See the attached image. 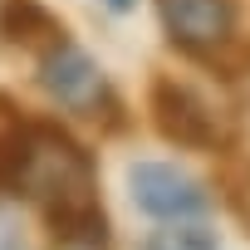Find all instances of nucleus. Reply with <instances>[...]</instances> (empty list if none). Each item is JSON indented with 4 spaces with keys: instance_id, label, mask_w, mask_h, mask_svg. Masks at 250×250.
I'll return each mask as SVG.
<instances>
[{
    "instance_id": "nucleus-1",
    "label": "nucleus",
    "mask_w": 250,
    "mask_h": 250,
    "mask_svg": "<svg viewBox=\"0 0 250 250\" xmlns=\"http://www.w3.org/2000/svg\"><path fill=\"white\" fill-rule=\"evenodd\" d=\"M20 143H25L20 191L44 201L54 235L69 240V245H103L108 230H103V211H98V196H93L88 157L64 133H49V128H25Z\"/></svg>"
},
{
    "instance_id": "nucleus-2",
    "label": "nucleus",
    "mask_w": 250,
    "mask_h": 250,
    "mask_svg": "<svg viewBox=\"0 0 250 250\" xmlns=\"http://www.w3.org/2000/svg\"><path fill=\"white\" fill-rule=\"evenodd\" d=\"M128 187H133V201L147 216H162V221H187V216H201L206 211L201 182H191L187 172H177L167 162H133Z\"/></svg>"
},
{
    "instance_id": "nucleus-3",
    "label": "nucleus",
    "mask_w": 250,
    "mask_h": 250,
    "mask_svg": "<svg viewBox=\"0 0 250 250\" xmlns=\"http://www.w3.org/2000/svg\"><path fill=\"white\" fill-rule=\"evenodd\" d=\"M162 5V25L182 49H216L230 40L235 25V5L230 0H157Z\"/></svg>"
},
{
    "instance_id": "nucleus-4",
    "label": "nucleus",
    "mask_w": 250,
    "mask_h": 250,
    "mask_svg": "<svg viewBox=\"0 0 250 250\" xmlns=\"http://www.w3.org/2000/svg\"><path fill=\"white\" fill-rule=\"evenodd\" d=\"M152 113H157L162 138H172V143H182V147H211V143H216V123H211L206 103H201L191 88L172 83V79H162V83L152 88Z\"/></svg>"
},
{
    "instance_id": "nucleus-5",
    "label": "nucleus",
    "mask_w": 250,
    "mask_h": 250,
    "mask_svg": "<svg viewBox=\"0 0 250 250\" xmlns=\"http://www.w3.org/2000/svg\"><path fill=\"white\" fill-rule=\"evenodd\" d=\"M44 88H49L59 103L83 108V103L98 98L103 83H98V69H93V59H88L83 49H74V44H54L49 59H44Z\"/></svg>"
},
{
    "instance_id": "nucleus-6",
    "label": "nucleus",
    "mask_w": 250,
    "mask_h": 250,
    "mask_svg": "<svg viewBox=\"0 0 250 250\" xmlns=\"http://www.w3.org/2000/svg\"><path fill=\"white\" fill-rule=\"evenodd\" d=\"M0 30H5V40H15V44H35V40L64 44V30L35 5V0H5V5H0Z\"/></svg>"
},
{
    "instance_id": "nucleus-7",
    "label": "nucleus",
    "mask_w": 250,
    "mask_h": 250,
    "mask_svg": "<svg viewBox=\"0 0 250 250\" xmlns=\"http://www.w3.org/2000/svg\"><path fill=\"white\" fill-rule=\"evenodd\" d=\"M143 250H216V235L206 226H187V221H172L162 230H152L143 240Z\"/></svg>"
},
{
    "instance_id": "nucleus-8",
    "label": "nucleus",
    "mask_w": 250,
    "mask_h": 250,
    "mask_svg": "<svg viewBox=\"0 0 250 250\" xmlns=\"http://www.w3.org/2000/svg\"><path fill=\"white\" fill-rule=\"evenodd\" d=\"M108 5H113V10H133V0H108Z\"/></svg>"
}]
</instances>
